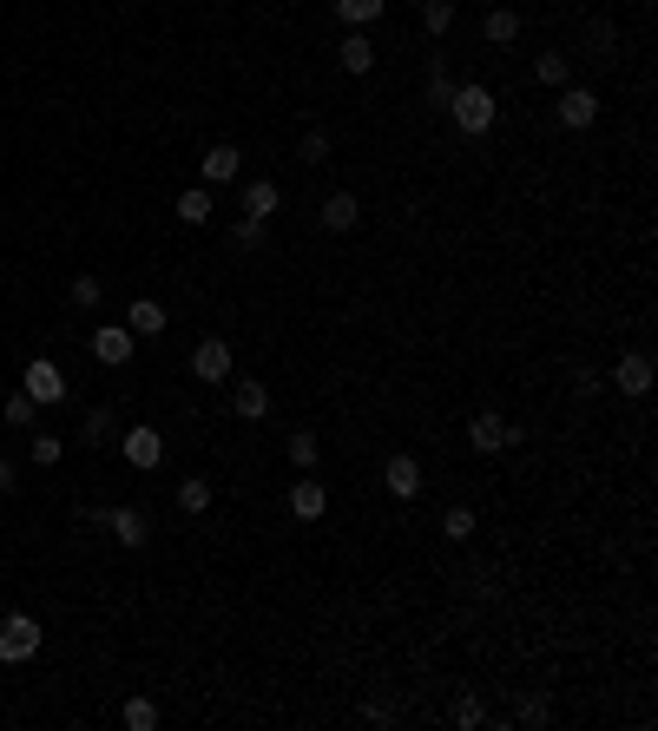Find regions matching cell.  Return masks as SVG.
Here are the masks:
<instances>
[{
	"instance_id": "cell-19",
	"label": "cell",
	"mask_w": 658,
	"mask_h": 731,
	"mask_svg": "<svg viewBox=\"0 0 658 731\" xmlns=\"http://www.w3.org/2000/svg\"><path fill=\"white\" fill-rule=\"evenodd\" d=\"M178 224H211V185H191V191H178Z\"/></svg>"
},
{
	"instance_id": "cell-31",
	"label": "cell",
	"mask_w": 658,
	"mask_h": 731,
	"mask_svg": "<svg viewBox=\"0 0 658 731\" xmlns=\"http://www.w3.org/2000/svg\"><path fill=\"white\" fill-rule=\"evenodd\" d=\"M60 455H66V442H60V435H33V461H40V468H53Z\"/></svg>"
},
{
	"instance_id": "cell-12",
	"label": "cell",
	"mask_w": 658,
	"mask_h": 731,
	"mask_svg": "<svg viewBox=\"0 0 658 731\" xmlns=\"http://www.w3.org/2000/svg\"><path fill=\"white\" fill-rule=\"evenodd\" d=\"M198 172H204V185H231V178H244V152L237 145H211L198 159Z\"/></svg>"
},
{
	"instance_id": "cell-2",
	"label": "cell",
	"mask_w": 658,
	"mask_h": 731,
	"mask_svg": "<svg viewBox=\"0 0 658 731\" xmlns=\"http://www.w3.org/2000/svg\"><path fill=\"white\" fill-rule=\"evenodd\" d=\"M520 435H527V429H520V422H507L501 409H481V415L468 422L474 455H501V448H520Z\"/></svg>"
},
{
	"instance_id": "cell-26",
	"label": "cell",
	"mask_w": 658,
	"mask_h": 731,
	"mask_svg": "<svg viewBox=\"0 0 658 731\" xmlns=\"http://www.w3.org/2000/svg\"><path fill=\"white\" fill-rule=\"evenodd\" d=\"M422 27L428 33H448V27H455V0H422Z\"/></svg>"
},
{
	"instance_id": "cell-33",
	"label": "cell",
	"mask_w": 658,
	"mask_h": 731,
	"mask_svg": "<svg viewBox=\"0 0 658 731\" xmlns=\"http://www.w3.org/2000/svg\"><path fill=\"white\" fill-rule=\"evenodd\" d=\"M73 303L79 310H99V277H73Z\"/></svg>"
},
{
	"instance_id": "cell-14",
	"label": "cell",
	"mask_w": 658,
	"mask_h": 731,
	"mask_svg": "<svg viewBox=\"0 0 658 731\" xmlns=\"http://www.w3.org/2000/svg\"><path fill=\"white\" fill-rule=\"evenodd\" d=\"M290 514H297V521H323V514H329V494H323V481H310V475H303L297 488H290Z\"/></svg>"
},
{
	"instance_id": "cell-8",
	"label": "cell",
	"mask_w": 658,
	"mask_h": 731,
	"mask_svg": "<svg viewBox=\"0 0 658 731\" xmlns=\"http://www.w3.org/2000/svg\"><path fill=\"white\" fill-rule=\"evenodd\" d=\"M599 119V93L593 86H560V126L566 132H586Z\"/></svg>"
},
{
	"instance_id": "cell-38",
	"label": "cell",
	"mask_w": 658,
	"mask_h": 731,
	"mask_svg": "<svg viewBox=\"0 0 658 731\" xmlns=\"http://www.w3.org/2000/svg\"><path fill=\"white\" fill-rule=\"evenodd\" d=\"M14 481H20V475L7 468V461H0V494H14Z\"/></svg>"
},
{
	"instance_id": "cell-5",
	"label": "cell",
	"mask_w": 658,
	"mask_h": 731,
	"mask_svg": "<svg viewBox=\"0 0 658 731\" xmlns=\"http://www.w3.org/2000/svg\"><path fill=\"white\" fill-rule=\"evenodd\" d=\"M119 455H126L132 468H145V475H152L158 461H165V435H158L152 422H139V429H126V435H119Z\"/></svg>"
},
{
	"instance_id": "cell-11",
	"label": "cell",
	"mask_w": 658,
	"mask_h": 731,
	"mask_svg": "<svg viewBox=\"0 0 658 731\" xmlns=\"http://www.w3.org/2000/svg\"><path fill=\"white\" fill-rule=\"evenodd\" d=\"M612 382H619V396H645V389H652V356L626 350L619 363H612Z\"/></svg>"
},
{
	"instance_id": "cell-34",
	"label": "cell",
	"mask_w": 658,
	"mask_h": 731,
	"mask_svg": "<svg viewBox=\"0 0 658 731\" xmlns=\"http://www.w3.org/2000/svg\"><path fill=\"white\" fill-rule=\"evenodd\" d=\"M237 244L257 251V244H264V218H237Z\"/></svg>"
},
{
	"instance_id": "cell-1",
	"label": "cell",
	"mask_w": 658,
	"mask_h": 731,
	"mask_svg": "<svg viewBox=\"0 0 658 731\" xmlns=\"http://www.w3.org/2000/svg\"><path fill=\"white\" fill-rule=\"evenodd\" d=\"M448 112H455V126L468 132V139H481V132L494 126V112H501V99L487 93L481 80H468V86H455V99H448Z\"/></svg>"
},
{
	"instance_id": "cell-32",
	"label": "cell",
	"mask_w": 658,
	"mask_h": 731,
	"mask_svg": "<svg viewBox=\"0 0 658 731\" xmlns=\"http://www.w3.org/2000/svg\"><path fill=\"white\" fill-rule=\"evenodd\" d=\"M329 159V132H303V165H323Z\"/></svg>"
},
{
	"instance_id": "cell-3",
	"label": "cell",
	"mask_w": 658,
	"mask_h": 731,
	"mask_svg": "<svg viewBox=\"0 0 658 731\" xmlns=\"http://www.w3.org/2000/svg\"><path fill=\"white\" fill-rule=\"evenodd\" d=\"M33 652H40V620H33V613H7V620H0V659L20 666Z\"/></svg>"
},
{
	"instance_id": "cell-16",
	"label": "cell",
	"mask_w": 658,
	"mask_h": 731,
	"mask_svg": "<svg viewBox=\"0 0 658 731\" xmlns=\"http://www.w3.org/2000/svg\"><path fill=\"white\" fill-rule=\"evenodd\" d=\"M165 323H172V317H165V303H152V297H139L126 310V330L132 336H165Z\"/></svg>"
},
{
	"instance_id": "cell-7",
	"label": "cell",
	"mask_w": 658,
	"mask_h": 731,
	"mask_svg": "<svg viewBox=\"0 0 658 731\" xmlns=\"http://www.w3.org/2000/svg\"><path fill=\"white\" fill-rule=\"evenodd\" d=\"M132 343H139V336H132L126 323H99V330H93V356L106 369H126L132 363Z\"/></svg>"
},
{
	"instance_id": "cell-13",
	"label": "cell",
	"mask_w": 658,
	"mask_h": 731,
	"mask_svg": "<svg viewBox=\"0 0 658 731\" xmlns=\"http://www.w3.org/2000/svg\"><path fill=\"white\" fill-rule=\"evenodd\" d=\"M336 66H343V73H356V80H362V73L376 66V40H369V33H362V27H349V33H343V47H336Z\"/></svg>"
},
{
	"instance_id": "cell-22",
	"label": "cell",
	"mask_w": 658,
	"mask_h": 731,
	"mask_svg": "<svg viewBox=\"0 0 658 731\" xmlns=\"http://www.w3.org/2000/svg\"><path fill=\"white\" fill-rule=\"evenodd\" d=\"M178 508H185V514H204V508H211V481H204V475H185V481H178Z\"/></svg>"
},
{
	"instance_id": "cell-24",
	"label": "cell",
	"mask_w": 658,
	"mask_h": 731,
	"mask_svg": "<svg viewBox=\"0 0 658 731\" xmlns=\"http://www.w3.org/2000/svg\"><path fill=\"white\" fill-rule=\"evenodd\" d=\"M533 80H540V86H566V53L560 47L540 53V60H533Z\"/></svg>"
},
{
	"instance_id": "cell-35",
	"label": "cell",
	"mask_w": 658,
	"mask_h": 731,
	"mask_svg": "<svg viewBox=\"0 0 658 731\" xmlns=\"http://www.w3.org/2000/svg\"><path fill=\"white\" fill-rule=\"evenodd\" d=\"M455 725H481V699H468V692H461V699H455Z\"/></svg>"
},
{
	"instance_id": "cell-4",
	"label": "cell",
	"mask_w": 658,
	"mask_h": 731,
	"mask_svg": "<svg viewBox=\"0 0 658 731\" xmlns=\"http://www.w3.org/2000/svg\"><path fill=\"white\" fill-rule=\"evenodd\" d=\"M20 389H27L40 409H60V402H66V369L47 363V356H33V363H27V382H20Z\"/></svg>"
},
{
	"instance_id": "cell-29",
	"label": "cell",
	"mask_w": 658,
	"mask_h": 731,
	"mask_svg": "<svg viewBox=\"0 0 658 731\" xmlns=\"http://www.w3.org/2000/svg\"><path fill=\"white\" fill-rule=\"evenodd\" d=\"M7 422H20V429H33V422H40V402H33L27 389H20V396H7Z\"/></svg>"
},
{
	"instance_id": "cell-10",
	"label": "cell",
	"mask_w": 658,
	"mask_h": 731,
	"mask_svg": "<svg viewBox=\"0 0 658 731\" xmlns=\"http://www.w3.org/2000/svg\"><path fill=\"white\" fill-rule=\"evenodd\" d=\"M93 527H112V541H119V547H145V534H152L139 508H106V514H93Z\"/></svg>"
},
{
	"instance_id": "cell-23",
	"label": "cell",
	"mask_w": 658,
	"mask_h": 731,
	"mask_svg": "<svg viewBox=\"0 0 658 731\" xmlns=\"http://www.w3.org/2000/svg\"><path fill=\"white\" fill-rule=\"evenodd\" d=\"M290 461H297L303 475H310L316 461H323V442H316V435H310V429H297V435H290Z\"/></svg>"
},
{
	"instance_id": "cell-28",
	"label": "cell",
	"mask_w": 658,
	"mask_h": 731,
	"mask_svg": "<svg viewBox=\"0 0 658 731\" xmlns=\"http://www.w3.org/2000/svg\"><path fill=\"white\" fill-rule=\"evenodd\" d=\"M119 718H126V731H152L158 725V705L152 699H126V712H119Z\"/></svg>"
},
{
	"instance_id": "cell-9",
	"label": "cell",
	"mask_w": 658,
	"mask_h": 731,
	"mask_svg": "<svg viewBox=\"0 0 658 731\" xmlns=\"http://www.w3.org/2000/svg\"><path fill=\"white\" fill-rule=\"evenodd\" d=\"M382 488H389L395 501H415V494H422V461L415 455H389L382 461Z\"/></svg>"
},
{
	"instance_id": "cell-30",
	"label": "cell",
	"mask_w": 658,
	"mask_h": 731,
	"mask_svg": "<svg viewBox=\"0 0 658 731\" xmlns=\"http://www.w3.org/2000/svg\"><path fill=\"white\" fill-rule=\"evenodd\" d=\"M441 534H448V541H468L474 534V508H448L441 514Z\"/></svg>"
},
{
	"instance_id": "cell-37",
	"label": "cell",
	"mask_w": 658,
	"mask_h": 731,
	"mask_svg": "<svg viewBox=\"0 0 658 731\" xmlns=\"http://www.w3.org/2000/svg\"><path fill=\"white\" fill-rule=\"evenodd\" d=\"M586 47H599V53L612 47V20H593V27H586Z\"/></svg>"
},
{
	"instance_id": "cell-36",
	"label": "cell",
	"mask_w": 658,
	"mask_h": 731,
	"mask_svg": "<svg viewBox=\"0 0 658 731\" xmlns=\"http://www.w3.org/2000/svg\"><path fill=\"white\" fill-rule=\"evenodd\" d=\"M547 718H553L547 699H527V705H520V725H547Z\"/></svg>"
},
{
	"instance_id": "cell-18",
	"label": "cell",
	"mask_w": 658,
	"mask_h": 731,
	"mask_svg": "<svg viewBox=\"0 0 658 731\" xmlns=\"http://www.w3.org/2000/svg\"><path fill=\"white\" fill-rule=\"evenodd\" d=\"M231 409L244 415V422H264V415H270V389H264V382H237Z\"/></svg>"
},
{
	"instance_id": "cell-6",
	"label": "cell",
	"mask_w": 658,
	"mask_h": 731,
	"mask_svg": "<svg viewBox=\"0 0 658 731\" xmlns=\"http://www.w3.org/2000/svg\"><path fill=\"white\" fill-rule=\"evenodd\" d=\"M191 376L198 382H231V343H224V336H204L198 350H191Z\"/></svg>"
},
{
	"instance_id": "cell-25",
	"label": "cell",
	"mask_w": 658,
	"mask_h": 731,
	"mask_svg": "<svg viewBox=\"0 0 658 731\" xmlns=\"http://www.w3.org/2000/svg\"><path fill=\"white\" fill-rule=\"evenodd\" d=\"M79 442H86V448L112 442V409H93V415H86V422H79Z\"/></svg>"
},
{
	"instance_id": "cell-15",
	"label": "cell",
	"mask_w": 658,
	"mask_h": 731,
	"mask_svg": "<svg viewBox=\"0 0 658 731\" xmlns=\"http://www.w3.org/2000/svg\"><path fill=\"white\" fill-rule=\"evenodd\" d=\"M323 224H329V231H356V224H362L356 191H329V198H323Z\"/></svg>"
},
{
	"instance_id": "cell-17",
	"label": "cell",
	"mask_w": 658,
	"mask_h": 731,
	"mask_svg": "<svg viewBox=\"0 0 658 731\" xmlns=\"http://www.w3.org/2000/svg\"><path fill=\"white\" fill-rule=\"evenodd\" d=\"M277 205H283L277 178H251V185H244V218H270Z\"/></svg>"
},
{
	"instance_id": "cell-21",
	"label": "cell",
	"mask_w": 658,
	"mask_h": 731,
	"mask_svg": "<svg viewBox=\"0 0 658 731\" xmlns=\"http://www.w3.org/2000/svg\"><path fill=\"white\" fill-rule=\"evenodd\" d=\"M481 33H487V40H494V47H507V40H514V33H520V14H514V7H494V14L481 20Z\"/></svg>"
},
{
	"instance_id": "cell-20",
	"label": "cell",
	"mask_w": 658,
	"mask_h": 731,
	"mask_svg": "<svg viewBox=\"0 0 658 731\" xmlns=\"http://www.w3.org/2000/svg\"><path fill=\"white\" fill-rule=\"evenodd\" d=\"M382 7L389 0H336V20L343 27H369V20H382Z\"/></svg>"
},
{
	"instance_id": "cell-27",
	"label": "cell",
	"mask_w": 658,
	"mask_h": 731,
	"mask_svg": "<svg viewBox=\"0 0 658 731\" xmlns=\"http://www.w3.org/2000/svg\"><path fill=\"white\" fill-rule=\"evenodd\" d=\"M428 99H435V106L455 99V80H448V60H441V53H435V66H428Z\"/></svg>"
}]
</instances>
